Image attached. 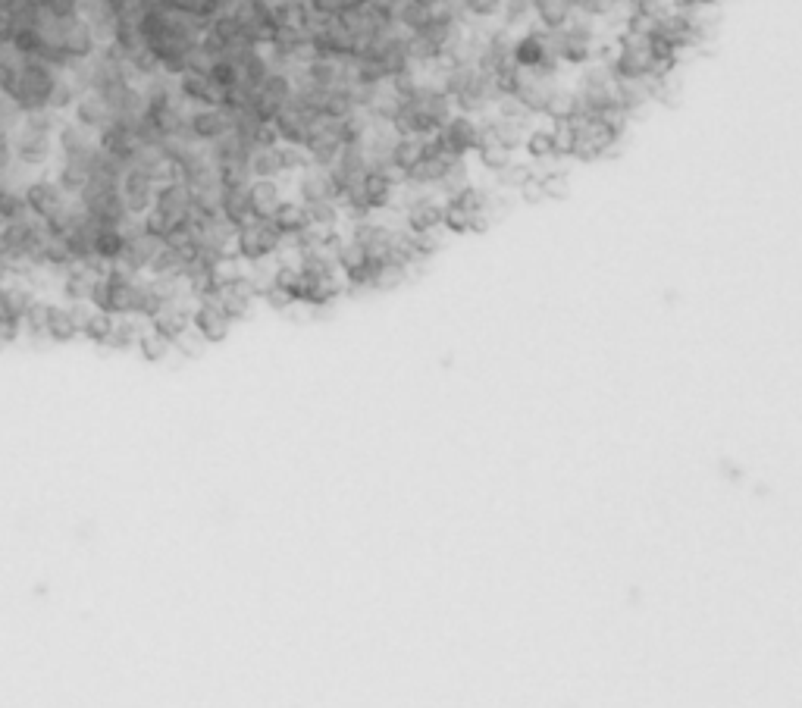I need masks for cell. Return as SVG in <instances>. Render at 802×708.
<instances>
[{"label": "cell", "instance_id": "cell-1", "mask_svg": "<svg viewBox=\"0 0 802 708\" xmlns=\"http://www.w3.org/2000/svg\"><path fill=\"white\" fill-rule=\"evenodd\" d=\"M452 113H455V107H452V101H448V94L439 85H433L430 79H423L414 98L398 104L392 129H395V135L427 138V135H436Z\"/></svg>", "mask_w": 802, "mask_h": 708}, {"label": "cell", "instance_id": "cell-2", "mask_svg": "<svg viewBox=\"0 0 802 708\" xmlns=\"http://www.w3.org/2000/svg\"><path fill=\"white\" fill-rule=\"evenodd\" d=\"M57 79L60 73L54 66L26 57L13 69H0V94H7L19 113L47 110V98H51V88Z\"/></svg>", "mask_w": 802, "mask_h": 708}, {"label": "cell", "instance_id": "cell-3", "mask_svg": "<svg viewBox=\"0 0 802 708\" xmlns=\"http://www.w3.org/2000/svg\"><path fill=\"white\" fill-rule=\"evenodd\" d=\"M282 245H286V239H282L270 220H251L242 229H235L232 254L245 267H261L282 254Z\"/></svg>", "mask_w": 802, "mask_h": 708}, {"label": "cell", "instance_id": "cell-4", "mask_svg": "<svg viewBox=\"0 0 802 708\" xmlns=\"http://www.w3.org/2000/svg\"><path fill=\"white\" fill-rule=\"evenodd\" d=\"M76 201L91 217V223H98V226H123L129 217L126 207H123V198H120V182L88 179Z\"/></svg>", "mask_w": 802, "mask_h": 708}, {"label": "cell", "instance_id": "cell-5", "mask_svg": "<svg viewBox=\"0 0 802 708\" xmlns=\"http://www.w3.org/2000/svg\"><path fill=\"white\" fill-rule=\"evenodd\" d=\"M611 76L618 82H646L652 79V57L646 38H630V35H618L615 38V54L608 60Z\"/></svg>", "mask_w": 802, "mask_h": 708}, {"label": "cell", "instance_id": "cell-6", "mask_svg": "<svg viewBox=\"0 0 802 708\" xmlns=\"http://www.w3.org/2000/svg\"><path fill=\"white\" fill-rule=\"evenodd\" d=\"M292 94H295L292 76L286 73V69H273V73L251 91L248 113H254L261 123H273L276 113L292 101Z\"/></svg>", "mask_w": 802, "mask_h": 708}, {"label": "cell", "instance_id": "cell-7", "mask_svg": "<svg viewBox=\"0 0 802 708\" xmlns=\"http://www.w3.org/2000/svg\"><path fill=\"white\" fill-rule=\"evenodd\" d=\"M439 145L448 157L455 160H467L470 154H477L480 148V120L474 116H464V113H452L445 120V126L436 132Z\"/></svg>", "mask_w": 802, "mask_h": 708}, {"label": "cell", "instance_id": "cell-8", "mask_svg": "<svg viewBox=\"0 0 802 708\" xmlns=\"http://www.w3.org/2000/svg\"><path fill=\"white\" fill-rule=\"evenodd\" d=\"M10 141H13V160L22 163V167L35 170V173L44 170V167H51V160L57 157L54 138L41 135V132H32L26 126H16L10 132Z\"/></svg>", "mask_w": 802, "mask_h": 708}, {"label": "cell", "instance_id": "cell-9", "mask_svg": "<svg viewBox=\"0 0 802 708\" xmlns=\"http://www.w3.org/2000/svg\"><path fill=\"white\" fill-rule=\"evenodd\" d=\"M301 148H304V154H308L311 167H320V170L333 167V160L342 151V138H339L336 120H329V116H317V123L308 132V138H304Z\"/></svg>", "mask_w": 802, "mask_h": 708}, {"label": "cell", "instance_id": "cell-10", "mask_svg": "<svg viewBox=\"0 0 802 708\" xmlns=\"http://www.w3.org/2000/svg\"><path fill=\"white\" fill-rule=\"evenodd\" d=\"M54 148H57V160H73L88 170L94 151H98V135L73 120H63V126L54 135Z\"/></svg>", "mask_w": 802, "mask_h": 708}, {"label": "cell", "instance_id": "cell-11", "mask_svg": "<svg viewBox=\"0 0 802 708\" xmlns=\"http://www.w3.org/2000/svg\"><path fill=\"white\" fill-rule=\"evenodd\" d=\"M499 98H502V94H499V88H495V82L477 69V76L470 79L452 98V107H455V113H464V116H474V120H480V116L492 113V107H495V101H499Z\"/></svg>", "mask_w": 802, "mask_h": 708}, {"label": "cell", "instance_id": "cell-12", "mask_svg": "<svg viewBox=\"0 0 802 708\" xmlns=\"http://www.w3.org/2000/svg\"><path fill=\"white\" fill-rule=\"evenodd\" d=\"M22 195H26L29 214L38 217V220H51L54 214H60L69 201H73V198H66L60 192V185L51 176H35L26 188H22Z\"/></svg>", "mask_w": 802, "mask_h": 708}, {"label": "cell", "instance_id": "cell-13", "mask_svg": "<svg viewBox=\"0 0 802 708\" xmlns=\"http://www.w3.org/2000/svg\"><path fill=\"white\" fill-rule=\"evenodd\" d=\"M527 132L530 129L521 120H502V116H495V113L480 116V145H499L508 154H514L524 148Z\"/></svg>", "mask_w": 802, "mask_h": 708}, {"label": "cell", "instance_id": "cell-14", "mask_svg": "<svg viewBox=\"0 0 802 708\" xmlns=\"http://www.w3.org/2000/svg\"><path fill=\"white\" fill-rule=\"evenodd\" d=\"M192 333L204 342V345H217L226 342L232 333V320L223 314V308L217 301H195L192 308Z\"/></svg>", "mask_w": 802, "mask_h": 708}, {"label": "cell", "instance_id": "cell-15", "mask_svg": "<svg viewBox=\"0 0 802 708\" xmlns=\"http://www.w3.org/2000/svg\"><path fill=\"white\" fill-rule=\"evenodd\" d=\"M511 44H514V32L495 26V29H486V38H483V51L477 57V69L483 76L495 79L502 73V69L511 66Z\"/></svg>", "mask_w": 802, "mask_h": 708}, {"label": "cell", "instance_id": "cell-16", "mask_svg": "<svg viewBox=\"0 0 802 708\" xmlns=\"http://www.w3.org/2000/svg\"><path fill=\"white\" fill-rule=\"evenodd\" d=\"M314 123H317V116L308 107H301L298 101H289L286 107L276 113L273 129H276L282 145H298L301 148L304 138H308V132L314 129Z\"/></svg>", "mask_w": 802, "mask_h": 708}, {"label": "cell", "instance_id": "cell-17", "mask_svg": "<svg viewBox=\"0 0 802 708\" xmlns=\"http://www.w3.org/2000/svg\"><path fill=\"white\" fill-rule=\"evenodd\" d=\"M151 210H157V214L167 217L170 223L192 220V192H188V185H182L179 179L163 182V185H157Z\"/></svg>", "mask_w": 802, "mask_h": 708}, {"label": "cell", "instance_id": "cell-18", "mask_svg": "<svg viewBox=\"0 0 802 708\" xmlns=\"http://www.w3.org/2000/svg\"><path fill=\"white\" fill-rule=\"evenodd\" d=\"M229 132V113L223 107H192L188 110V135L195 145H210Z\"/></svg>", "mask_w": 802, "mask_h": 708}, {"label": "cell", "instance_id": "cell-19", "mask_svg": "<svg viewBox=\"0 0 802 708\" xmlns=\"http://www.w3.org/2000/svg\"><path fill=\"white\" fill-rule=\"evenodd\" d=\"M154 192H157V182L135 170H126L120 179V198L129 217H145L154 207Z\"/></svg>", "mask_w": 802, "mask_h": 708}, {"label": "cell", "instance_id": "cell-20", "mask_svg": "<svg viewBox=\"0 0 802 708\" xmlns=\"http://www.w3.org/2000/svg\"><path fill=\"white\" fill-rule=\"evenodd\" d=\"M552 51H549V32L542 29H524L514 35V44H511V63L521 66V69H533L546 60Z\"/></svg>", "mask_w": 802, "mask_h": 708}, {"label": "cell", "instance_id": "cell-21", "mask_svg": "<svg viewBox=\"0 0 802 708\" xmlns=\"http://www.w3.org/2000/svg\"><path fill=\"white\" fill-rule=\"evenodd\" d=\"M292 179H295V201H301V204H317V201H336L339 198L333 179H329V170L308 167V170H301Z\"/></svg>", "mask_w": 802, "mask_h": 708}, {"label": "cell", "instance_id": "cell-22", "mask_svg": "<svg viewBox=\"0 0 802 708\" xmlns=\"http://www.w3.org/2000/svg\"><path fill=\"white\" fill-rule=\"evenodd\" d=\"M192 308L195 304H188V301H176V304H167L157 317H151V329L160 336V339H167L170 345H176L188 329H192Z\"/></svg>", "mask_w": 802, "mask_h": 708}, {"label": "cell", "instance_id": "cell-23", "mask_svg": "<svg viewBox=\"0 0 802 708\" xmlns=\"http://www.w3.org/2000/svg\"><path fill=\"white\" fill-rule=\"evenodd\" d=\"M455 157L448 154H436V157H417L411 167L405 170V185L420 188V192H436L439 179L445 176V170L452 167Z\"/></svg>", "mask_w": 802, "mask_h": 708}, {"label": "cell", "instance_id": "cell-24", "mask_svg": "<svg viewBox=\"0 0 802 708\" xmlns=\"http://www.w3.org/2000/svg\"><path fill=\"white\" fill-rule=\"evenodd\" d=\"M98 148L104 154H110L113 160H120V163H129L135 157V151L141 148V141L135 135L132 126L126 123H110L98 132Z\"/></svg>", "mask_w": 802, "mask_h": 708}, {"label": "cell", "instance_id": "cell-25", "mask_svg": "<svg viewBox=\"0 0 802 708\" xmlns=\"http://www.w3.org/2000/svg\"><path fill=\"white\" fill-rule=\"evenodd\" d=\"M69 113H73V123L85 126L94 135L113 123V113H110L107 101L101 98V94H94V91H82L79 101L73 104V110H69Z\"/></svg>", "mask_w": 802, "mask_h": 708}, {"label": "cell", "instance_id": "cell-26", "mask_svg": "<svg viewBox=\"0 0 802 708\" xmlns=\"http://www.w3.org/2000/svg\"><path fill=\"white\" fill-rule=\"evenodd\" d=\"M248 198H251L254 220H270L276 214V207L286 201V198H282V182L279 179H251L248 182Z\"/></svg>", "mask_w": 802, "mask_h": 708}, {"label": "cell", "instance_id": "cell-27", "mask_svg": "<svg viewBox=\"0 0 802 708\" xmlns=\"http://www.w3.org/2000/svg\"><path fill=\"white\" fill-rule=\"evenodd\" d=\"M220 220L229 223L232 229H242L245 223L254 220V214H251V198H248V185L223 188V198H220Z\"/></svg>", "mask_w": 802, "mask_h": 708}, {"label": "cell", "instance_id": "cell-28", "mask_svg": "<svg viewBox=\"0 0 802 708\" xmlns=\"http://www.w3.org/2000/svg\"><path fill=\"white\" fill-rule=\"evenodd\" d=\"M492 198H495L492 188L470 182L467 188H461V192L452 195V198H445L442 204L452 207V210H461V214H467V217H474V214H489L492 217Z\"/></svg>", "mask_w": 802, "mask_h": 708}, {"label": "cell", "instance_id": "cell-29", "mask_svg": "<svg viewBox=\"0 0 802 708\" xmlns=\"http://www.w3.org/2000/svg\"><path fill=\"white\" fill-rule=\"evenodd\" d=\"M361 188H364V198H367L370 214H383V210H392L395 192H398V182L392 176H386V173H367L361 179Z\"/></svg>", "mask_w": 802, "mask_h": 708}, {"label": "cell", "instance_id": "cell-30", "mask_svg": "<svg viewBox=\"0 0 802 708\" xmlns=\"http://www.w3.org/2000/svg\"><path fill=\"white\" fill-rule=\"evenodd\" d=\"M270 223L279 229V235L282 239H295L298 232H304L311 226V220H308V207H304L301 201H282L279 207H276V214L270 217Z\"/></svg>", "mask_w": 802, "mask_h": 708}, {"label": "cell", "instance_id": "cell-31", "mask_svg": "<svg viewBox=\"0 0 802 708\" xmlns=\"http://www.w3.org/2000/svg\"><path fill=\"white\" fill-rule=\"evenodd\" d=\"M571 16H574V7L568 4V0H536V4H533L536 29H542V32L564 29Z\"/></svg>", "mask_w": 802, "mask_h": 708}, {"label": "cell", "instance_id": "cell-32", "mask_svg": "<svg viewBox=\"0 0 802 708\" xmlns=\"http://www.w3.org/2000/svg\"><path fill=\"white\" fill-rule=\"evenodd\" d=\"M524 151L533 163H546V160H558V141L552 126H536L527 132L524 138Z\"/></svg>", "mask_w": 802, "mask_h": 708}, {"label": "cell", "instance_id": "cell-33", "mask_svg": "<svg viewBox=\"0 0 802 708\" xmlns=\"http://www.w3.org/2000/svg\"><path fill=\"white\" fill-rule=\"evenodd\" d=\"M433 16L430 7H423L420 0H398L395 10H392V19H395V26L405 32V35H414L420 32L423 26H427V19Z\"/></svg>", "mask_w": 802, "mask_h": 708}, {"label": "cell", "instance_id": "cell-34", "mask_svg": "<svg viewBox=\"0 0 802 708\" xmlns=\"http://www.w3.org/2000/svg\"><path fill=\"white\" fill-rule=\"evenodd\" d=\"M51 179L60 185V192L66 198H79V192H82L85 182H88V170L82 167V163H73V160H57Z\"/></svg>", "mask_w": 802, "mask_h": 708}, {"label": "cell", "instance_id": "cell-35", "mask_svg": "<svg viewBox=\"0 0 802 708\" xmlns=\"http://www.w3.org/2000/svg\"><path fill=\"white\" fill-rule=\"evenodd\" d=\"M536 182V163L530 160H511L502 173H495V185L499 192H521L524 185Z\"/></svg>", "mask_w": 802, "mask_h": 708}, {"label": "cell", "instance_id": "cell-36", "mask_svg": "<svg viewBox=\"0 0 802 708\" xmlns=\"http://www.w3.org/2000/svg\"><path fill=\"white\" fill-rule=\"evenodd\" d=\"M499 16H502V29L524 32L530 29V19H533V0H502Z\"/></svg>", "mask_w": 802, "mask_h": 708}, {"label": "cell", "instance_id": "cell-37", "mask_svg": "<svg viewBox=\"0 0 802 708\" xmlns=\"http://www.w3.org/2000/svg\"><path fill=\"white\" fill-rule=\"evenodd\" d=\"M248 176L251 179H282L276 148H254L248 157Z\"/></svg>", "mask_w": 802, "mask_h": 708}, {"label": "cell", "instance_id": "cell-38", "mask_svg": "<svg viewBox=\"0 0 802 708\" xmlns=\"http://www.w3.org/2000/svg\"><path fill=\"white\" fill-rule=\"evenodd\" d=\"M470 182H474V179H470V163H467V160H455L452 167L445 170V176L439 179L436 192H439V195H442V201H445V198L458 195L461 188H467Z\"/></svg>", "mask_w": 802, "mask_h": 708}, {"label": "cell", "instance_id": "cell-39", "mask_svg": "<svg viewBox=\"0 0 802 708\" xmlns=\"http://www.w3.org/2000/svg\"><path fill=\"white\" fill-rule=\"evenodd\" d=\"M141 333H145V329H141V326H138L132 317L113 320V329H110V339H107V345H110V348H116V351L135 348V345H138V339H141Z\"/></svg>", "mask_w": 802, "mask_h": 708}, {"label": "cell", "instance_id": "cell-40", "mask_svg": "<svg viewBox=\"0 0 802 708\" xmlns=\"http://www.w3.org/2000/svg\"><path fill=\"white\" fill-rule=\"evenodd\" d=\"M76 101H79V88L60 73V79H57L54 88H51V98H47V110H54V113L66 116L69 110H73Z\"/></svg>", "mask_w": 802, "mask_h": 708}, {"label": "cell", "instance_id": "cell-41", "mask_svg": "<svg viewBox=\"0 0 802 708\" xmlns=\"http://www.w3.org/2000/svg\"><path fill=\"white\" fill-rule=\"evenodd\" d=\"M276 160H279V173L282 176H298L301 170H308L311 167V160L308 154H304V148L298 145H276Z\"/></svg>", "mask_w": 802, "mask_h": 708}, {"label": "cell", "instance_id": "cell-42", "mask_svg": "<svg viewBox=\"0 0 802 708\" xmlns=\"http://www.w3.org/2000/svg\"><path fill=\"white\" fill-rule=\"evenodd\" d=\"M76 333H79V326L73 314H69V308H51V314H47V336L57 342H69Z\"/></svg>", "mask_w": 802, "mask_h": 708}, {"label": "cell", "instance_id": "cell-43", "mask_svg": "<svg viewBox=\"0 0 802 708\" xmlns=\"http://www.w3.org/2000/svg\"><path fill=\"white\" fill-rule=\"evenodd\" d=\"M63 120H66V116H60L54 110H35V113H22L19 126H26L32 132H41V135H51L54 138L57 129L63 126Z\"/></svg>", "mask_w": 802, "mask_h": 708}, {"label": "cell", "instance_id": "cell-44", "mask_svg": "<svg viewBox=\"0 0 802 708\" xmlns=\"http://www.w3.org/2000/svg\"><path fill=\"white\" fill-rule=\"evenodd\" d=\"M22 217H29L26 195H22L19 188H0V223L22 220Z\"/></svg>", "mask_w": 802, "mask_h": 708}, {"label": "cell", "instance_id": "cell-45", "mask_svg": "<svg viewBox=\"0 0 802 708\" xmlns=\"http://www.w3.org/2000/svg\"><path fill=\"white\" fill-rule=\"evenodd\" d=\"M420 157V138H411V135H398L395 145H392V167L405 176V170L411 163Z\"/></svg>", "mask_w": 802, "mask_h": 708}, {"label": "cell", "instance_id": "cell-46", "mask_svg": "<svg viewBox=\"0 0 802 708\" xmlns=\"http://www.w3.org/2000/svg\"><path fill=\"white\" fill-rule=\"evenodd\" d=\"M304 207H308L311 226H317V229H339L342 210H339L336 201H317V204H304Z\"/></svg>", "mask_w": 802, "mask_h": 708}, {"label": "cell", "instance_id": "cell-47", "mask_svg": "<svg viewBox=\"0 0 802 708\" xmlns=\"http://www.w3.org/2000/svg\"><path fill=\"white\" fill-rule=\"evenodd\" d=\"M135 348L141 351V358L151 361V364L167 361V358H170V351H173V345H170L167 339H160V336L154 333V329H148V333H141V339H138Z\"/></svg>", "mask_w": 802, "mask_h": 708}, {"label": "cell", "instance_id": "cell-48", "mask_svg": "<svg viewBox=\"0 0 802 708\" xmlns=\"http://www.w3.org/2000/svg\"><path fill=\"white\" fill-rule=\"evenodd\" d=\"M420 82H423V76L417 73V69L411 66V69H405V73H398V76H392L389 82H386V88L395 94L398 98V104L401 101H411L414 94H417V88H420Z\"/></svg>", "mask_w": 802, "mask_h": 708}, {"label": "cell", "instance_id": "cell-49", "mask_svg": "<svg viewBox=\"0 0 802 708\" xmlns=\"http://www.w3.org/2000/svg\"><path fill=\"white\" fill-rule=\"evenodd\" d=\"M113 320H116V317H110V314H104V311H91V314H88V320L82 323L79 333H85L91 342L107 345V339H110V329H113Z\"/></svg>", "mask_w": 802, "mask_h": 708}, {"label": "cell", "instance_id": "cell-50", "mask_svg": "<svg viewBox=\"0 0 802 708\" xmlns=\"http://www.w3.org/2000/svg\"><path fill=\"white\" fill-rule=\"evenodd\" d=\"M477 160H480V167L486 170V173H502L508 163L514 160V154H508L505 148H499V145H480L477 148Z\"/></svg>", "mask_w": 802, "mask_h": 708}, {"label": "cell", "instance_id": "cell-51", "mask_svg": "<svg viewBox=\"0 0 802 708\" xmlns=\"http://www.w3.org/2000/svg\"><path fill=\"white\" fill-rule=\"evenodd\" d=\"M207 76H210V82H214L217 88H223V91H229V88H235V85L242 82L239 66L229 63V60H214V63L207 66Z\"/></svg>", "mask_w": 802, "mask_h": 708}, {"label": "cell", "instance_id": "cell-52", "mask_svg": "<svg viewBox=\"0 0 802 708\" xmlns=\"http://www.w3.org/2000/svg\"><path fill=\"white\" fill-rule=\"evenodd\" d=\"M411 245H414V257H417V261H420V264H427L430 257L439 254V248H442V235H439V232H420V235L411 232Z\"/></svg>", "mask_w": 802, "mask_h": 708}, {"label": "cell", "instance_id": "cell-53", "mask_svg": "<svg viewBox=\"0 0 802 708\" xmlns=\"http://www.w3.org/2000/svg\"><path fill=\"white\" fill-rule=\"evenodd\" d=\"M22 120V113L16 110V104L7 98V94H0V135H10Z\"/></svg>", "mask_w": 802, "mask_h": 708}, {"label": "cell", "instance_id": "cell-54", "mask_svg": "<svg viewBox=\"0 0 802 708\" xmlns=\"http://www.w3.org/2000/svg\"><path fill=\"white\" fill-rule=\"evenodd\" d=\"M279 145V135L273 129V123H261L254 132V141H251V151L254 148H276Z\"/></svg>", "mask_w": 802, "mask_h": 708}, {"label": "cell", "instance_id": "cell-55", "mask_svg": "<svg viewBox=\"0 0 802 708\" xmlns=\"http://www.w3.org/2000/svg\"><path fill=\"white\" fill-rule=\"evenodd\" d=\"M10 163H13V141L10 135H0V170L10 167Z\"/></svg>", "mask_w": 802, "mask_h": 708}, {"label": "cell", "instance_id": "cell-56", "mask_svg": "<svg viewBox=\"0 0 802 708\" xmlns=\"http://www.w3.org/2000/svg\"><path fill=\"white\" fill-rule=\"evenodd\" d=\"M380 4H389V7H395V4H398V0H380Z\"/></svg>", "mask_w": 802, "mask_h": 708}]
</instances>
